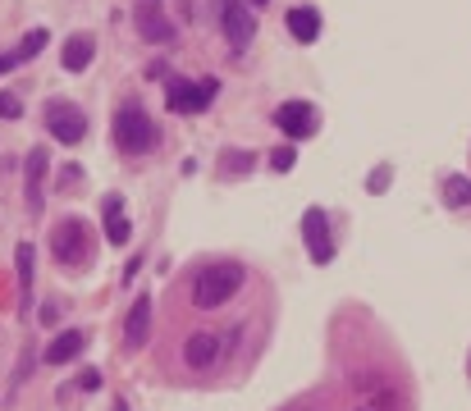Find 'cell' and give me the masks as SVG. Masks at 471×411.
I'll use <instances>...</instances> for the list:
<instances>
[{
	"label": "cell",
	"instance_id": "5bb4252c",
	"mask_svg": "<svg viewBox=\"0 0 471 411\" xmlns=\"http://www.w3.org/2000/svg\"><path fill=\"white\" fill-rule=\"evenodd\" d=\"M23 183H28V206L42 211V183H46V147L28 151V164H23Z\"/></svg>",
	"mask_w": 471,
	"mask_h": 411
},
{
	"label": "cell",
	"instance_id": "7402d4cb",
	"mask_svg": "<svg viewBox=\"0 0 471 411\" xmlns=\"http://www.w3.org/2000/svg\"><path fill=\"white\" fill-rule=\"evenodd\" d=\"M23 114V101L14 92H0V119H19Z\"/></svg>",
	"mask_w": 471,
	"mask_h": 411
},
{
	"label": "cell",
	"instance_id": "ba28073f",
	"mask_svg": "<svg viewBox=\"0 0 471 411\" xmlns=\"http://www.w3.org/2000/svg\"><path fill=\"white\" fill-rule=\"evenodd\" d=\"M220 352H224V339L220 334H211V329H192V334L183 339V365L188 370H211L215 361H220Z\"/></svg>",
	"mask_w": 471,
	"mask_h": 411
},
{
	"label": "cell",
	"instance_id": "f1b7e54d",
	"mask_svg": "<svg viewBox=\"0 0 471 411\" xmlns=\"http://www.w3.org/2000/svg\"><path fill=\"white\" fill-rule=\"evenodd\" d=\"M110 411H129V407H124V402H114V407H110Z\"/></svg>",
	"mask_w": 471,
	"mask_h": 411
},
{
	"label": "cell",
	"instance_id": "d6986e66",
	"mask_svg": "<svg viewBox=\"0 0 471 411\" xmlns=\"http://www.w3.org/2000/svg\"><path fill=\"white\" fill-rule=\"evenodd\" d=\"M46 41H51V37H46V28H32V32L19 41V51H14V55H19V64H23V60H32V55H42Z\"/></svg>",
	"mask_w": 471,
	"mask_h": 411
},
{
	"label": "cell",
	"instance_id": "7c38bea8",
	"mask_svg": "<svg viewBox=\"0 0 471 411\" xmlns=\"http://www.w3.org/2000/svg\"><path fill=\"white\" fill-rule=\"evenodd\" d=\"M92 60H97V37H92V32H73V37L64 41V51H60V64H64L69 73H83Z\"/></svg>",
	"mask_w": 471,
	"mask_h": 411
},
{
	"label": "cell",
	"instance_id": "9c48e42d",
	"mask_svg": "<svg viewBox=\"0 0 471 411\" xmlns=\"http://www.w3.org/2000/svg\"><path fill=\"white\" fill-rule=\"evenodd\" d=\"M274 129H280L284 138H311L316 133V105L311 101H284L280 110H274Z\"/></svg>",
	"mask_w": 471,
	"mask_h": 411
},
{
	"label": "cell",
	"instance_id": "4fadbf2b",
	"mask_svg": "<svg viewBox=\"0 0 471 411\" xmlns=\"http://www.w3.org/2000/svg\"><path fill=\"white\" fill-rule=\"evenodd\" d=\"M83 348H88V334H83V329H64V334H55V339L46 343V365H69Z\"/></svg>",
	"mask_w": 471,
	"mask_h": 411
},
{
	"label": "cell",
	"instance_id": "52a82bcc",
	"mask_svg": "<svg viewBox=\"0 0 471 411\" xmlns=\"http://www.w3.org/2000/svg\"><path fill=\"white\" fill-rule=\"evenodd\" d=\"M302 238H307V252L316 265H330L334 261V238H330V215L321 211V206H311V211L302 215Z\"/></svg>",
	"mask_w": 471,
	"mask_h": 411
},
{
	"label": "cell",
	"instance_id": "44dd1931",
	"mask_svg": "<svg viewBox=\"0 0 471 411\" xmlns=\"http://www.w3.org/2000/svg\"><path fill=\"white\" fill-rule=\"evenodd\" d=\"M293 160H298V151H293V147H274V151H270V164H274L280 174H289V170H293Z\"/></svg>",
	"mask_w": 471,
	"mask_h": 411
},
{
	"label": "cell",
	"instance_id": "cb8c5ba5",
	"mask_svg": "<svg viewBox=\"0 0 471 411\" xmlns=\"http://www.w3.org/2000/svg\"><path fill=\"white\" fill-rule=\"evenodd\" d=\"M78 179H83V170H78V164H69V170H64V174H60V188H64V192H69V188H73V183H78Z\"/></svg>",
	"mask_w": 471,
	"mask_h": 411
},
{
	"label": "cell",
	"instance_id": "277c9868",
	"mask_svg": "<svg viewBox=\"0 0 471 411\" xmlns=\"http://www.w3.org/2000/svg\"><path fill=\"white\" fill-rule=\"evenodd\" d=\"M220 32L233 51H248L257 37V14L248 0H220Z\"/></svg>",
	"mask_w": 471,
	"mask_h": 411
},
{
	"label": "cell",
	"instance_id": "ac0fdd59",
	"mask_svg": "<svg viewBox=\"0 0 471 411\" xmlns=\"http://www.w3.org/2000/svg\"><path fill=\"white\" fill-rule=\"evenodd\" d=\"M37 252H32V242H19V252H14V270H19V288H23V298L32 293V274H37Z\"/></svg>",
	"mask_w": 471,
	"mask_h": 411
},
{
	"label": "cell",
	"instance_id": "484cf974",
	"mask_svg": "<svg viewBox=\"0 0 471 411\" xmlns=\"http://www.w3.org/2000/svg\"><path fill=\"white\" fill-rule=\"evenodd\" d=\"M78 384H83V389L92 393V389H101V375H97V370H83V380H78Z\"/></svg>",
	"mask_w": 471,
	"mask_h": 411
},
{
	"label": "cell",
	"instance_id": "2e32d148",
	"mask_svg": "<svg viewBox=\"0 0 471 411\" xmlns=\"http://www.w3.org/2000/svg\"><path fill=\"white\" fill-rule=\"evenodd\" d=\"M289 32L302 41V46H307V41H316L321 37V14L311 10V5H293L289 10Z\"/></svg>",
	"mask_w": 471,
	"mask_h": 411
},
{
	"label": "cell",
	"instance_id": "ffe728a7",
	"mask_svg": "<svg viewBox=\"0 0 471 411\" xmlns=\"http://www.w3.org/2000/svg\"><path fill=\"white\" fill-rule=\"evenodd\" d=\"M248 170H252V151H229L224 164H220L224 179H239V174H248Z\"/></svg>",
	"mask_w": 471,
	"mask_h": 411
},
{
	"label": "cell",
	"instance_id": "603a6c76",
	"mask_svg": "<svg viewBox=\"0 0 471 411\" xmlns=\"http://www.w3.org/2000/svg\"><path fill=\"white\" fill-rule=\"evenodd\" d=\"M389 179H394V170H389V164H380V170L366 179V188H371V192H384V188H389Z\"/></svg>",
	"mask_w": 471,
	"mask_h": 411
},
{
	"label": "cell",
	"instance_id": "5b68a950",
	"mask_svg": "<svg viewBox=\"0 0 471 411\" xmlns=\"http://www.w3.org/2000/svg\"><path fill=\"white\" fill-rule=\"evenodd\" d=\"M165 88H170V110H179V114H198V110H206V105L215 101V88H220V82H215V78H202L198 88H192L188 78H170Z\"/></svg>",
	"mask_w": 471,
	"mask_h": 411
},
{
	"label": "cell",
	"instance_id": "30bf717a",
	"mask_svg": "<svg viewBox=\"0 0 471 411\" xmlns=\"http://www.w3.org/2000/svg\"><path fill=\"white\" fill-rule=\"evenodd\" d=\"M133 23H138L142 41H156V46H170L174 41V23L165 19V10L156 5V0H142V5L133 10Z\"/></svg>",
	"mask_w": 471,
	"mask_h": 411
},
{
	"label": "cell",
	"instance_id": "4316f807",
	"mask_svg": "<svg viewBox=\"0 0 471 411\" xmlns=\"http://www.w3.org/2000/svg\"><path fill=\"white\" fill-rule=\"evenodd\" d=\"M14 64H19V55H14V51H10V55H5V51H0V73H10Z\"/></svg>",
	"mask_w": 471,
	"mask_h": 411
},
{
	"label": "cell",
	"instance_id": "d4e9b609",
	"mask_svg": "<svg viewBox=\"0 0 471 411\" xmlns=\"http://www.w3.org/2000/svg\"><path fill=\"white\" fill-rule=\"evenodd\" d=\"M37 320H42V324H55V320H60V306H55V302H46L42 311H37Z\"/></svg>",
	"mask_w": 471,
	"mask_h": 411
},
{
	"label": "cell",
	"instance_id": "6da1fadb",
	"mask_svg": "<svg viewBox=\"0 0 471 411\" xmlns=\"http://www.w3.org/2000/svg\"><path fill=\"white\" fill-rule=\"evenodd\" d=\"M243 288V265H233V261H215L206 270H198V279H192V302H198L202 311H215L224 306L233 293Z\"/></svg>",
	"mask_w": 471,
	"mask_h": 411
},
{
	"label": "cell",
	"instance_id": "8fae6325",
	"mask_svg": "<svg viewBox=\"0 0 471 411\" xmlns=\"http://www.w3.org/2000/svg\"><path fill=\"white\" fill-rule=\"evenodd\" d=\"M147 339H151V298L142 293V298L129 306V320H124V348L138 352Z\"/></svg>",
	"mask_w": 471,
	"mask_h": 411
},
{
	"label": "cell",
	"instance_id": "3957f363",
	"mask_svg": "<svg viewBox=\"0 0 471 411\" xmlns=\"http://www.w3.org/2000/svg\"><path fill=\"white\" fill-rule=\"evenodd\" d=\"M51 252H55V261H60L64 270H88V265H92V238H88V224L78 220V215L60 220L55 233H51Z\"/></svg>",
	"mask_w": 471,
	"mask_h": 411
},
{
	"label": "cell",
	"instance_id": "e0dca14e",
	"mask_svg": "<svg viewBox=\"0 0 471 411\" xmlns=\"http://www.w3.org/2000/svg\"><path fill=\"white\" fill-rule=\"evenodd\" d=\"M444 206H449V211H462V206H471V179H467V174H449V179H444Z\"/></svg>",
	"mask_w": 471,
	"mask_h": 411
},
{
	"label": "cell",
	"instance_id": "8992f818",
	"mask_svg": "<svg viewBox=\"0 0 471 411\" xmlns=\"http://www.w3.org/2000/svg\"><path fill=\"white\" fill-rule=\"evenodd\" d=\"M46 129H51L55 142L73 147V142L88 138V119H83V110L69 105V101H51V105H46Z\"/></svg>",
	"mask_w": 471,
	"mask_h": 411
},
{
	"label": "cell",
	"instance_id": "7a4b0ae2",
	"mask_svg": "<svg viewBox=\"0 0 471 411\" xmlns=\"http://www.w3.org/2000/svg\"><path fill=\"white\" fill-rule=\"evenodd\" d=\"M114 147L124 155H147L156 147V119L138 101H124L114 110Z\"/></svg>",
	"mask_w": 471,
	"mask_h": 411
},
{
	"label": "cell",
	"instance_id": "83f0119b",
	"mask_svg": "<svg viewBox=\"0 0 471 411\" xmlns=\"http://www.w3.org/2000/svg\"><path fill=\"white\" fill-rule=\"evenodd\" d=\"M248 5H252V10H261V5H265V0H248Z\"/></svg>",
	"mask_w": 471,
	"mask_h": 411
},
{
	"label": "cell",
	"instance_id": "9a60e30c",
	"mask_svg": "<svg viewBox=\"0 0 471 411\" xmlns=\"http://www.w3.org/2000/svg\"><path fill=\"white\" fill-rule=\"evenodd\" d=\"M129 238H133V224H129V215H124L120 197H110V201H105V242L124 247Z\"/></svg>",
	"mask_w": 471,
	"mask_h": 411
}]
</instances>
